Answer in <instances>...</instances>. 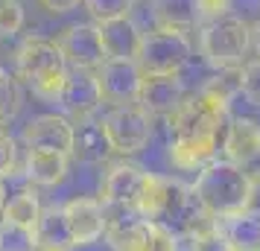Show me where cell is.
<instances>
[{
	"mask_svg": "<svg viewBox=\"0 0 260 251\" xmlns=\"http://www.w3.org/2000/svg\"><path fill=\"white\" fill-rule=\"evenodd\" d=\"M228 129V94L216 79L187 96L170 117V161L178 169H202L222 146Z\"/></svg>",
	"mask_w": 260,
	"mask_h": 251,
	"instance_id": "6da1fadb",
	"label": "cell"
},
{
	"mask_svg": "<svg viewBox=\"0 0 260 251\" xmlns=\"http://www.w3.org/2000/svg\"><path fill=\"white\" fill-rule=\"evenodd\" d=\"M190 190L196 196V202L202 204V210L216 222L243 213L254 202V184L225 158L205 164L196 181L190 184Z\"/></svg>",
	"mask_w": 260,
	"mask_h": 251,
	"instance_id": "7a4b0ae2",
	"label": "cell"
},
{
	"mask_svg": "<svg viewBox=\"0 0 260 251\" xmlns=\"http://www.w3.org/2000/svg\"><path fill=\"white\" fill-rule=\"evenodd\" d=\"M138 210L149 222H158V225L170 228V231L178 228L184 234H193V231H199L202 225L211 222V216L202 210V204L196 202L190 187H184L176 178L152 175V172H149L146 190H143L141 202H138Z\"/></svg>",
	"mask_w": 260,
	"mask_h": 251,
	"instance_id": "3957f363",
	"label": "cell"
},
{
	"mask_svg": "<svg viewBox=\"0 0 260 251\" xmlns=\"http://www.w3.org/2000/svg\"><path fill=\"white\" fill-rule=\"evenodd\" d=\"M15 64H18V76L32 88L38 99L59 102L64 79H68V61L56 47V41L41 35L24 38L15 53Z\"/></svg>",
	"mask_w": 260,
	"mask_h": 251,
	"instance_id": "277c9868",
	"label": "cell"
},
{
	"mask_svg": "<svg viewBox=\"0 0 260 251\" xmlns=\"http://www.w3.org/2000/svg\"><path fill=\"white\" fill-rule=\"evenodd\" d=\"M199 50L213 70H240L251 50V24L234 15L213 18L202 26Z\"/></svg>",
	"mask_w": 260,
	"mask_h": 251,
	"instance_id": "5b68a950",
	"label": "cell"
},
{
	"mask_svg": "<svg viewBox=\"0 0 260 251\" xmlns=\"http://www.w3.org/2000/svg\"><path fill=\"white\" fill-rule=\"evenodd\" d=\"M190 56H193V44L187 32L155 26L152 32H143L138 67L143 70V76H178Z\"/></svg>",
	"mask_w": 260,
	"mask_h": 251,
	"instance_id": "8992f818",
	"label": "cell"
},
{
	"mask_svg": "<svg viewBox=\"0 0 260 251\" xmlns=\"http://www.w3.org/2000/svg\"><path fill=\"white\" fill-rule=\"evenodd\" d=\"M100 134L114 155H138L152 140V117L141 105L111 108L100 123Z\"/></svg>",
	"mask_w": 260,
	"mask_h": 251,
	"instance_id": "52a82bcc",
	"label": "cell"
},
{
	"mask_svg": "<svg viewBox=\"0 0 260 251\" xmlns=\"http://www.w3.org/2000/svg\"><path fill=\"white\" fill-rule=\"evenodd\" d=\"M96 91L100 99L111 108L120 105H138V94H141L143 70L138 67V61L126 59H106L94 70Z\"/></svg>",
	"mask_w": 260,
	"mask_h": 251,
	"instance_id": "ba28073f",
	"label": "cell"
},
{
	"mask_svg": "<svg viewBox=\"0 0 260 251\" xmlns=\"http://www.w3.org/2000/svg\"><path fill=\"white\" fill-rule=\"evenodd\" d=\"M225 161H231L254 187H260V126L254 120H231L222 137Z\"/></svg>",
	"mask_w": 260,
	"mask_h": 251,
	"instance_id": "9c48e42d",
	"label": "cell"
},
{
	"mask_svg": "<svg viewBox=\"0 0 260 251\" xmlns=\"http://www.w3.org/2000/svg\"><path fill=\"white\" fill-rule=\"evenodd\" d=\"M56 47L68 61V67H82V70H96L103 61L108 59L103 38H100V26L96 24H71L64 26L56 38Z\"/></svg>",
	"mask_w": 260,
	"mask_h": 251,
	"instance_id": "30bf717a",
	"label": "cell"
},
{
	"mask_svg": "<svg viewBox=\"0 0 260 251\" xmlns=\"http://www.w3.org/2000/svg\"><path fill=\"white\" fill-rule=\"evenodd\" d=\"M26 149H47V152H64L73 155L76 149V129L64 114H38L24 126Z\"/></svg>",
	"mask_w": 260,
	"mask_h": 251,
	"instance_id": "8fae6325",
	"label": "cell"
},
{
	"mask_svg": "<svg viewBox=\"0 0 260 251\" xmlns=\"http://www.w3.org/2000/svg\"><path fill=\"white\" fill-rule=\"evenodd\" d=\"M149 172L135 164H114L103 178L100 187V202L111 204V207H138L143 190H146Z\"/></svg>",
	"mask_w": 260,
	"mask_h": 251,
	"instance_id": "7c38bea8",
	"label": "cell"
},
{
	"mask_svg": "<svg viewBox=\"0 0 260 251\" xmlns=\"http://www.w3.org/2000/svg\"><path fill=\"white\" fill-rule=\"evenodd\" d=\"M106 204L100 199L91 196H76L71 202H64V216H68V225H71V237L73 245H88L106 234Z\"/></svg>",
	"mask_w": 260,
	"mask_h": 251,
	"instance_id": "4fadbf2b",
	"label": "cell"
},
{
	"mask_svg": "<svg viewBox=\"0 0 260 251\" xmlns=\"http://www.w3.org/2000/svg\"><path fill=\"white\" fill-rule=\"evenodd\" d=\"M184 99H187V94H184V85L178 76H143L138 105L149 117H173Z\"/></svg>",
	"mask_w": 260,
	"mask_h": 251,
	"instance_id": "5bb4252c",
	"label": "cell"
},
{
	"mask_svg": "<svg viewBox=\"0 0 260 251\" xmlns=\"http://www.w3.org/2000/svg\"><path fill=\"white\" fill-rule=\"evenodd\" d=\"M59 102L64 105V111H71L73 117H88L91 111H96L103 105V99H100V91H96L94 70L68 67V79H64Z\"/></svg>",
	"mask_w": 260,
	"mask_h": 251,
	"instance_id": "9a60e30c",
	"label": "cell"
},
{
	"mask_svg": "<svg viewBox=\"0 0 260 251\" xmlns=\"http://www.w3.org/2000/svg\"><path fill=\"white\" fill-rule=\"evenodd\" d=\"M96 26H100V38H103V47H106L108 59L138 61L143 32L132 18H117V21H106V24H96Z\"/></svg>",
	"mask_w": 260,
	"mask_h": 251,
	"instance_id": "2e32d148",
	"label": "cell"
},
{
	"mask_svg": "<svg viewBox=\"0 0 260 251\" xmlns=\"http://www.w3.org/2000/svg\"><path fill=\"white\" fill-rule=\"evenodd\" d=\"M36 242L38 251H71L76 248L71 237V225L64 216V204H50L41 207V216L36 222Z\"/></svg>",
	"mask_w": 260,
	"mask_h": 251,
	"instance_id": "e0dca14e",
	"label": "cell"
},
{
	"mask_svg": "<svg viewBox=\"0 0 260 251\" xmlns=\"http://www.w3.org/2000/svg\"><path fill=\"white\" fill-rule=\"evenodd\" d=\"M219 222H222L219 231L228 239L231 251H260V207H248Z\"/></svg>",
	"mask_w": 260,
	"mask_h": 251,
	"instance_id": "ac0fdd59",
	"label": "cell"
},
{
	"mask_svg": "<svg viewBox=\"0 0 260 251\" xmlns=\"http://www.w3.org/2000/svg\"><path fill=\"white\" fill-rule=\"evenodd\" d=\"M68 158L64 152H47V149H29L26 155V178L38 187H56L68 178Z\"/></svg>",
	"mask_w": 260,
	"mask_h": 251,
	"instance_id": "d6986e66",
	"label": "cell"
},
{
	"mask_svg": "<svg viewBox=\"0 0 260 251\" xmlns=\"http://www.w3.org/2000/svg\"><path fill=\"white\" fill-rule=\"evenodd\" d=\"M152 15L158 26L187 32L202 21V6L199 0H152Z\"/></svg>",
	"mask_w": 260,
	"mask_h": 251,
	"instance_id": "ffe728a7",
	"label": "cell"
},
{
	"mask_svg": "<svg viewBox=\"0 0 260 251\" xmlns=\"http://www.w3.org/2000/svg\"><path fill=\"white\" fill-rule=\"evenodd\" d=\"M38 216H41V202H38L36 190H21L18 196L6 199V204H3V219L15 222V225L36 228Z\"/></svg>",
	"mask_w": 260,
	"mask_h": 251,
	"instance_id": "44dd1931",
	"label": "cell"
},
{
	"mask_svg": "<svg viewBox=\"0 0 260 251\" xmlns=\"http://www.w3.org/2000/svg\"><path fill=\"white\" fill-rule=\"evenodd\" d=\"M126 251H178V234L158 222H146L141 237L132 242Z\"/></svg>",
	"mask_w": 260,
	"mask_h": 251,
	"instance_id": "7402d4cb",
	"label": "cell"
},
{
	"mask_svg": "<svg viewBox=\"0 0 260 251\" xmlns=\"http://www.w3.org/2000/svg\"><path fill=\"white\" fill-rule=\"evenodd\" d=\"M0 251H38L36 231L15 222H0Z\"/></svg>",
	"mask_w": 260,
	"mask_h": 251,
	"instance_id": "603a6c76",
	"label": "cell"
},
{
	"mask_svg": "<svg viewBox=\"0 0 260 251\" xmlns=\"http://www.w3.org/2000/svg\"><path fill=\"white\" fill-rule=\"evenodd\" d=\"M21 85L15 76L0 67V126H6V123H12L18 117V111H21Z\"/></svg>",
	"mask_w": 260,
	"mask_h": 251,
	"instance_id": "cb8c5ba5",
	"label": "cell"
},
{
	"mask_svg": "<svg viewBox=\"0 0 260 251\" xmlns=\"http://www.w3.org/2000/svg\"><path fill=\"white\" fill-rule=\"evenodd\" d=\"M82 3H85V9L91 12L94 24H106V21L129 18L135 0H82Z\"/></svg>",
	"mask_w": 260,
	"mask_h": 251,
	"instance_id": "d4e9b609",
	"label": "cell"
},
{
	"mask_svg": "<svg viewBox=\"0 0 260 251\" xmlns=\"http://www.w3.org/2000/svg\"><path fill=\"white\" fill-rule=\"evenodd\" d=\"M187 237H190V251H231L228 239L219 231V225H213V222L202 225L199 231H193Z\"/></svg>",
	"mask_w": 260,
	"mask_h": 251,
	"instance_id": "484cf974",
	"label": "cell"
},
{
	"mask_svg": "<svg viewBox=\"0 0 260 251\" xmlns=\"http://www.w3.org/2000/svg\"><path fill=\"white\" fill-rule=\"evenodd\" d=\"M237 91L246 96L251 105L260 108V59L246 61V64L237 70Z\"/></svg>",
	"mask_w": 260,
	"mask_h": 251,
	"instance_id": "4316f807",
	"label": "cell"
},
{
	"mask_svg": "<svg viewBox=\"0 0 260 251\" xmlns=\"http://www.w3.org/2000/svg\"><path fill=\"white\" fill-rule=\"evenodd\" d=\"M24 26V6L21 0H0V35L12 38Z\"/></svg>",
	"mask_w": 260,
	"mask_h": 251,
	"instance_id": "83f0119b",
	"label": "cell"
},
{
	"mask_svg": "<svg viewBox=\"0 0 260 251\" xmlns=\"http://www.w3.org/2000/svg\"><path fill=\"white\" fill-rule=\"evenodd\" d=\"M15 164H18L15 140L6 132H0V178H6L9 172H15Z\"/></svg>",
	"mask_w": 260,
	"mask_h": 251,
	"instance_id": "f1b7e54d",
	"label": "cell"
},
{
	"mask_svg": "<svg viewBox=\"0 0 260 251\" xmlns=\"http://www.w3.org/2000/svg\"><path fill=\"white\" fill-rule=\"evenodd\" d=\"M202 6V15H208V18H222V15H228V9H231V0H199Z\"/></svg>",
	"mask_w": 260,
	"mask_h": 251,
	"instance_id": "f546056e",
	"label": "cell"
},
{
	"mask_svg": "<svg viewBox=\"0 0 260 251\" xmlns=\"http://www.w3.org/2000/svg\"><path fill=\"white\" fill-rule=\"evenodd\" d=\"M79 3L82 0H38V6L50 15H64V12H71V9H76Z\"/></svg>",
	"mask_w": 260,
	"mask_h": 251,
	"instance_id": "4dcf8cb0",
	"label": "cell"
},
{
	"mask_svg": "<svg viewBox=\"0 0 260 251\" xmlns=\"http://www.w3.org/2000/svg\"><path fill=\"white\" fill-rule=\"evenodd\" d=\"M251 50L257 53V59H260V18L251 24Z\"/></svg>",
	"mask_w": 260,
	"mask_h": 251,
	"instance_id": "1f68e13d",
	"label": "cell"
},
{
	"mask_svg": "<svg viewBox=\"0 0 260 251\" xmlns=\"http://www.w3.org/2000/svg\"><path fill=\"white\" fill-rule=\"evenodd\" d=\"M6 199H9V196H6V187H3V181H0V213H3V204H6Z\"/></svg>",
	"mask_w": 260,
	"mask_h": 251,
	"instance_id": "d6a6232c",
	"label": "cell"
}]
</instances>
